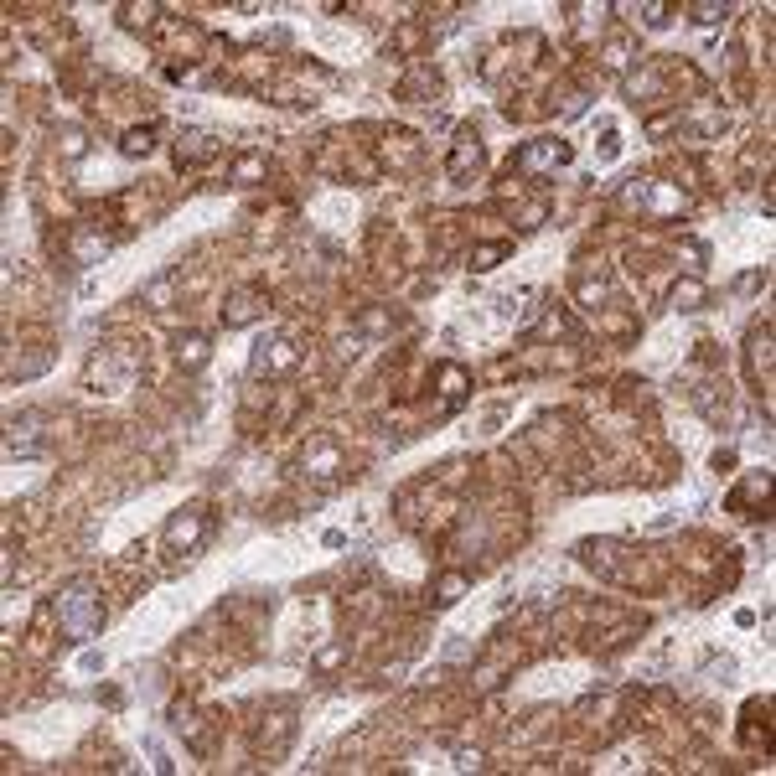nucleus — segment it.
Returning <instances> with one entry per match:
<instances>
[{"label":"nucleus","mask_w":776,"mask_h":776,"mask_svg":"<svg viewBox=\"0 0 776 776\" xmlns=\"http://www.w3.org/2000/svg\"><path fill=\"white\" fill-rule=\"evenodd\" d=\"M637 16H642V26H652V32H658V26H668V6H663V0H642Z\"/></svg>","instance_id":"a878e982"},{"label":"nucleus","mask_w":776,"mask_h":776,"mask_svg":"<svg viewBox=\"0 0 776 776\" xmlns=\"http://www.w3.org/2000/svg\"><path fill=\"white\" fill-rule=\"evenodd\" d=\"M621 202H626V207H642V213H678V207H683V192H673V187H663V182H647V176H642V182H632V187L621 192Z\"/></svg>","instance_id":"6e6552de"},{"label":"nucleus","mask_w":776,"mask_h":776,"mask_svg":"<svg viewBox=\"0 0 776 776\" xmlns=\"http://www.w3.org/2000/svg\"><path fill=\"white\" fill-rule=\"evenodd\" d=\"M52 616H57V632H63L73 647L88 642V637H99V626H104V590L99 580H68L63 590H57V601H52Z\"/></svg>","instance_id":"f257e3e1"},{"label":"nucleus","mask_w":776,"mask_h":776,"mask_svg":"<svg viewBox=\"0 0 776 776\" xmlns=\"http://www.w3.org/2000/svg\"><path fill=\"white\" fill-rule=\"evenodd\" d=\"M507 254H513V244H507V238H497V244H476V249H471V270L487 275V270H497Z\"/></svg>","instance_id":"412c9836"},{"label":"nucleus","mask_w":776,"mask_h":776,"mask_svg":"<svg viewBox=\"0 0 776 776\" xmlns=\"http://www.w3.org/2000/svg\"><path fill=\"white\" fill-rule=\"evenodd\" d=\"M570 161H575L570 140H554V135H544V140H528V145H518L513 171H523V176H539V171H559V166H570Z\"/></svg>","instance_id":"423d86ee"},{"label":"nucleus","mask_w":776,"mask_h":776,"mask_svg":"<svg viewBox=\"0 0 776 776\" xmlns=\"http://www.w3.org/2000/svg\"><path fill=\"white\" fill-rule=\"evenodd\" d=\"M114 244H119V238H114V233H99L94 223H78V228H73V238H68V249H73V264H78V270H88V264L109 259V254H114Z\"/></svg>","instance_id":"1a4fd4ad"},{"label":"nucleus","mask_w":776,"mask_h":776,"mask_svg":"<svg viewBox=\"0 0 776 776\" xmlns=\"http://www.w3.org/2000/svg\"><path fill=\"white\" fill-rule=\"evenodd\" d=\"M223 151V140L213 135V130H182V140H176V166L182 171H197V166H207Z\"/></svg>","instance_id":"9b49d317"},{"label":"nucleus","mask_w":776,"mask_h":776,"mask_svg":"<svg viewBox=\"0 0 776 776\" xmlns=\"http://www.w3.org/2000/svg\"><path fill=\"white\" fill-rule=\"evenodd\" d=\"M207 533H213V518H207V507H182V513H171L166 523V549L176 559H187L207 544Z\"/></svg>","instance_id":"7ed1b4c3"},{"label":"nucleus","mask_w":776,"mask_h":776,"mask_svg":"<svg viewBox=\"0 0 776 776\" xmlns=\"http://www.w3.org/2000/svg\"><path fill=\"white\" fill-rule=\"evenodd\" d=\"M301 476H311L316 487H332L337 476H342V451H337V440H311L306 456H301Z\"/></svg>","instance_id":"0eeeda50"},{"label":"nucleus","mask_w":776,"mask_h":776,"mask_svg":"<svg viewBox=\"0 0 776 776\" xmlns=\"http://www.w3.org/2000/svg\"><path fill=\"white\" fill-rule=\"evenodd\" d=\"M766 492H771V476H766V471H751V476H745V482L725 497V507H730V513H745L751 502H766Z\"/></svg>","instance_id":"f3484780"},{"label":"nucleus","mask_w":776,"mask_h":776,"mask_svg":"<svg viewBox=\"0 0 776 776\" xmlns=\"http://www.w3.org/2000/svg\"><path fill=\"white\" fill-rule=\"evenodd\" d=\"M342 658H347V647H342V642H332V647H321V652H316V668H321V673H332Z\"/></svg>","instance_id":"cd10ccee"},{"label":"nucleus","mask_w":776,"mask_h":776,"mask_svg":"<svg viewBox=\"0 0 776 776\" xmlns=\"http://www.w3.org/2000/svg\"><path fill=\"white\" fill-rule=\"evenodd\" d=\"M735 6H714V0H699V6H689V21L694 26H725Z\"/></svg>","instance_id":"b1692460"},{"label":"nucleus","mask_w":776,"mask_h":776,"mask_svg":"<svg viewBox=\"0 0 776 776\" xmlns=\"http://www.w3.org/2000/svg\"><path fill=\"white\" fill-rule=\"evenodd\" d=\"M135 378H140V352L125 347V342L99 347L94 357H88V368H83L88 394H125V388H135Z\"/></svg>","instance_id":"f03ea898"},{"label":"nucleus","mask_w":776,"mask_h":776,"mask_svg":"<svg viewBox=\"0 0 776 776\" xmlns=\"http://www.w3.org/2000/svg\"><path fill=\"white\" fill-rule=\"evenodd\" d=\"M171 285H176V270H166V275H161V280H156L151 290L140 295V301L151 306V311H166V301H171Z\"/></svg>","instance_id":"393cba45"},{"label":"nucleus","mask_w":776,"mask_h":776,"mask_svg":"<svg viewBox=\"0 0 776 776\" xmlns=\"http://www.w3.org/2000/svg\"><path fill=\"white\" fill-rule=\"evenodd\" d=\"M606 290H611L606 275H595V280L580 275V280H575V295H580V306H585V311H595V301H606Z\"/></svg>","instance_id":"5701e85b"},{"label":"nucleus","mask_w":776,"mask_h":776,"mask_svg":"<svg viewBox=\"0 0 776 776\" xmlns=\"http://www.w3.org/2000/svg\"><path fill=\"white\" fill-rule=\"evenodd\" d=\"M482 140H476V130H461L456 135V151H451V161H445V171H451V182H461V176L466 171H476V166H482Z\"/></svg>","instance_id":"4468645a"},{"label":"nucleus","mask_w":776,"mask_h":776,"mask_svg":"<svg viewBox=\"0 0 776 776\" xmlns=\"http://www.w3.org/2000/svg\"><path fill=\"white\" fill-rule=\"evenodd\" d=\"M156 151V125H135L119 135V156H130V161H145Z\"/></svg>","instance_id":"6ab92c4d"},{"label":"nucleus","mask_w":776,"mask_h":776,"mask_svg":"<svg viewBox=\"0 0 776 776\" xmlns=\"http://www.w3.org/2000/svg\"><path fill=\"white\" fill-rule=\"evenodd\" d=\"M668 306L673 311H704L709 306V285L699 275H678L673 290H668Z\"/></svg>","instance_id":"2eb2a0df"},{"label":"nucleus","mask_w":776,"mask_h":776,"mask_svg":"<svg viewBox=\"0 0 776 776\" xmlns=\"http://www.w3.org/2000/svg\"><path fill=\"white\" fill-rule=\"evenodd\" d=\"M295 368H301V352H295V342L270 337V342H259V347H254V373H264V378H285V373H295Z\"/></svg>","instance_id":"9d476101"},{"label":"nucleus","mask_w":776,"mask_h":776,"mask_svg":"<svg viewBox=\"0 0 776 776\" xmlns=\"http://www.w3.org/2000/svg\"><path fill=\"white\" fill-rule=\"evenodd\" d=\"M394 326H399V311H388V306H368V311L352 316V332L357 337H388Z\"/></svg>","instance_id":"dca6fc26"},{"label":"nucleus","mask_w":776,"mask_h":776,"mask_svg":"<svg viewBox=\"0 0 776 776\" xmlns=\"http://www.w3.org/2000/svg\"><path fill=\"white\" fill-rule=\"evenodd\" d=\"M435 383H440V409H435V414H451V409L466 399L471 373H466L461 363H435Z\"/></svg>","instance_id":"ddd939ff"},{"label":"nucleus","mask_w":776,"mask_h":776,"mask_svg":"<svg viewBox=\"0 0 776 776\" xmlns=\"http://www.w3.org/2000/svg\"><path fill=\"white\" fill-rule=\"evenodd\" d=\"M466 590H471V580H466L461 570H445V575L435 580V590H430V606H435V611H445V606H456Z\"/></svg>","instance_id":"a211bd4d"},{"label":"nucleus","mask_w":776,"mask_h":776,"mask_svg":"<svg viewBox=\"0 0 776 776\" xmlns=\"http://www.w3.org/2000/svg\"><path fill=\"white\" fill-rule=\"evenodd\" d=\"M404 99H414V94H430V99H440V73H430V68H414L409 78H404V88H399Z\"/></svg>","instance_id":"4be33fe9"},{"label":"nucleus","mask_w":776,"mask_h":776,"mask_svg":"<svg viewBox=\"0 0 776 776\" xmlns=\"http://www.w3.org/2000/svg\"><path fill=\"white\" fill-rule=\"evenodd\" d=\"M264 311H270V290H264V285H233L228 301L218 306L223 332H244V326H254Z\"/></svg>","instance_id":"20e7f679"},{"label":"nucleus","mask_w":776,"mask_h":776,"mask_svg":"<svg viewBox=\"0 0 776 776\" xmlns=\"http://www.w3.org/2000/svg\"><path fill=\"white\" fill-rule=\"evenodd\" d=\"M264 166H270V156H264V151H244V156H238V161H233V171H228V182H233V187H254V182H259V176H264Z\"/></svg>","instance_id":"aec40b11"},{"label":"nucleus","mask_w":776,"mask_h":776,"mask_svg":"<svg viewBox=\"0 0 776 776\" xmlns=\"http://www.w3.org/2000/svg\"><path fill=\"white\" fill-rule=\"evenodd\" d=\"M47 414L42 409H21L11 414V430H6V456L11 461H26V456H42L47 451Z\"/></svg>","instance_id":"39448f33"},{"label":"nucleus","mask_w":776,"mask_h":776,"mask_svg":"<svg viewBox=\"0 0 776 776\" xmlns=\"http://www.w3.org/2000/svg\"><path fill=\"white\" fill-rule=\"evenodd\" d=\"M171 357H176V368H182V373H202L207 363H213V337H207V332H182L171 342Z\"/></svg>","instance_id":"f8f14e48"},{"label":"nucleus","mask_w":776,"mask_h":776,"mask_svg":"<svg viewBox=\"0 0 776 776\" xmlns=\"http://www.w3.org/2000/svg\"><path fill=\"white\" fill-rule=\"evenodd\" d=\"M83 151H88V145H83V135H78V130H63V156H68V161H78Z\"/></svg>","instance_id":"c85d7f7f"},{"label":"nucleus","mask_w":776,"mask_h":776,"mask_svg":"<svg viewBox=\"0 0 776 776\" xmlns=\"http://www.w3.org/2000/svg\"><path fill=\"white\" fill-rule=\"evenodd\" d=\"M156 11L161 6H119V21H125V26H151Z\"/></svg>","instance_id":"bb28decb"}]
</instances>
